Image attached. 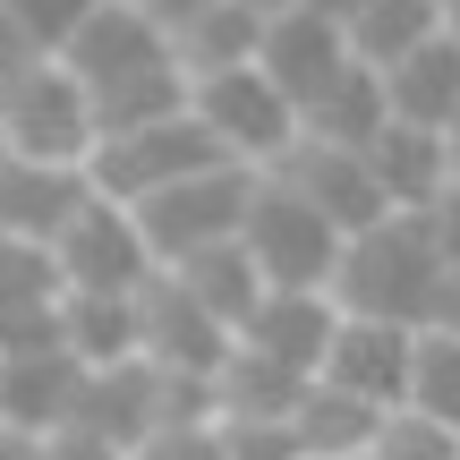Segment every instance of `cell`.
Returning a JSON list of instances; mask_svg holds the SVG:
<instances>
[{"mask_svg":"<svg viewBox=\"0 0 460 460\" xmlns=\"http://www.w3.org/2000/svg\"><path fill=\"white\" fill-rule=\"evenodd\" d=\"M444 281H452V264H444V247H435V222L427 214H384L376 230H358V239L341 247L332 298H341V315H376V324L427 332Z\"/></svg>","mask_w":460,"mask_h":460,"instance_id":"obj_1","label":"cell"},{"mask_svg":"<svg viewBox=\"0 0 460 460\" xmlns=\"http://www.w3.org/2000/svg\"><path fill=\"white\" fill-rule=\"evenodd\" d=\"M367 460H460V435L418 418V410H393L376 427V444H367Z\"/></svg>","mask_w":460,"mask_h":460,"instance_id":"obj_27","label":"cell"},{"mask_svg":"<svg viewBox=\"0 0 460 460\" xmlns=\"http://www.w3.org/2000/svg\"><path fill=\"white\" fill-rule=\"evenodd\" d=\"M444 34H452L444 0H367V9L349 17V51H358L376 77H393L401 60H418V51L444 43Z\"/></svg>","mask_w":460,"mask_h":460,"instance_id":"obj_18","label":"cell"},{"mask_svg":"<svg viewBox=\"0 0 460 460\" xmlns=\"http://www.w3.org/2000/svg\"><path fill=\"white\" fill-rule=\"evenodd\" d=\"M452 34H460V0H452Z\"/></svg>","mask_w":460,"mask_h":460,"instance_id":"obj_39","label":"cell"},{"mask_svg":"<svg viewBox=\"0 0 460 460\" xmlns=\"http://www.w3.org/2000/svg\"><path fill=\"white\" fill-rule=\"evenodd\" d=\"M298 401H307V376H290L281 358H264V349H230L222 376H214V418H281L290 427Z\"/></svg>","mask_w":460,"mask_h":460,"instance_id":"obj_22","label":"cell"},{"mask_svg":"<svg viewBox=\"0 0 460 460\" xmlns=\"http://www.w3.org/2000/svg\"><path fill=\"white\" fill-rule=\"evenodd\" d=\"M281 180L341 230V239H358V230H376L384 214H393L384 188H376V171H367V154H341V146H298L290 163H281Z\"/></svg>","mask_w":460,"mask_h":460,"instance_id":"obj_14","label":"cell"},{"mask_svg":"<svg viewBox=\"0 0 460 460\" xmlns=\"http://www.w3.org/2000/svg\"><path fill=\"white\" fill-rule=\"evenodd\" d=\"M384 418H393V410H376V401L341 393V384H307V401H298L290 435H298V452H307V460H367V444H376Z\"/></svg>","mask_w":460,"mask_h":460,"instance_id":"obj_21","label":"cell"},{"mask_svg":"<svg viewBox=\"0 0 460 460\" xmlns=\"http://www.w3.org/2000/svg\"><path fill=\"white\" fill-rule=\"evenodd\" d=\"M34 460H128V452H119L111 435H94V427H51Z\"/></svg>","mask_w":460,"mask_h":460,"instance_id":"obj_31","label":"cell"},{"mask_svg":"<svg viewBox=\"0 0 460 460\" xmlns=\"http://www.w3.org/2000/svg\"><path fill=\"white\" fill-rule=\"evenodd\" d=\"M60 332L85 367H128L137 358V298H102V290H68L60 298Z\"/></svg>","mask_w":460,"mask_h":460,"instance_id":"obj_24","label":"cell"},{"mask_svg":"<svg viewBox=\"0 0 460 460\" xmlns=\"http://www.w3.org/2000/svg\"><path fill=\"white\" fill-rule=\"evenodd\" d=\"M384 128H393V94H384V77H376L367 60H349L341 77H332L324 94L298 111V146H341V154H367Z\"/></svg>","mask_w":460,"mask_h":460,"instance_id":"obj_17","label":"cell"},{"mask_svg":"<svg viewBox=\"0 0 460 460\" xmlns=\"http://www.w3.org/2000/svg\"><path fill=\"white\" fill-rule=\"evenodd\" d=\"M85 376H94V367H85L77 349H17L9 376H0V418H17L26 435L68 427L77 401H85Z\"/></svg>","mask_w":460,"mask_h":460,"instance_id":"obj_16","label":"cell"},{"mask_svg":"<svg viewBox=\"0 0 460 460\" xmlns=\"http://www.w3.org/2000/svg\"><path fill=\"white\" fill-rule=\"evenodd\" d=\"M332 332H341V298H332V290H264V307L247 315L239 341L315 384V376H324V358H332Z\"/></svg>","mask_w":460,"mask_h":460,"instance_id":"obj_13","label":"cell"},{"mask_svg":"<svg viewBox=\"0 0 460 460\" xmlns=\"http://www.w3.org/2000/svg\"><path fill=\"white\" fill-rule=\"evenodd\" d=\"M197 119H205V137H214L239 171H281L298 154V102L281 94L264 68L197 77Z\"/></svg>","mask_w":460,"mask_h":460,"instance_id":"obj_5","label":"cell"},{"mask_svg":"<svg viewBox=\"0 0 460 460\" xmlns=\"http://www.w3.org/2000/svg\"><path fill=\"white\" fill-rule=\"evenodd\" d=\"M239 9H256L264 26H273V17H290V9H307V0H239Z\"/></svg>","mask_w":460,"mask_h":460,"instance_id":"obj_35","label":"cell"},{"mask_svg":"<svg viewBox=\"0 0 460 460\" xmlns=\"http://www.w3.org/2000/svg\"><path fill=\"white\" fill-rule=\"evenodd\" d=\"M137 460H230L222 452V418H180V427H163Z\"/></svg>","mask_w":460,"mask_h":460,"instance_id":"obj_30","label":"cell"},{"mask_svg":"<svg viewBox=\"0 0 460 460\" xmlns=\"http://www.w3.org/2000/svg\"><path fill=\"white\" fill-rule=\"evenodd\" d=\"M0 171H9V137H0Z\"/></svg>","mask_w":460,"mask_h":460,"instance_id":"obj_38","label":"cell"},{"mask_svg":"<svg viewBox=\"0 0 460 460\" xmlns=\"http://www.w3.org/2000/svg\"><path fill=\"white\" fill-rule=\"evenodd\" d=\"M222 452L230 460H307L281 418H222Z\"/></svg>","mask_w":460,"mask_h":460,"instance_id":"obj_29","label":"cell"},{"mask_svg":"<svg viewBox=\"0 0 460 460\" xmlns=\"http://www.w3.org/2000/svg\"><path fill=\"white\" fill-rule=\"evenodd\" d=\"M94 205V171H68V163H17L0 171V239L17 247H60V230Z\"/></svg>","mask_w":460,"mask_h":460,"instance_id":"obj_11","label":"cell"},{"mask_svg":"<svg viewBox=\"0 0 460 460\" xmlns=\"http://www.w3.org/2000/svg\"><path fill=\"white\" fill-rule=\"evenodd\" d=\"M222 163H230V154L205 137L197 102H188L180 119H154V128L102 137V146H94V188H102V197H119V205H146V197L197 180V171H222Z\"/></svg>","mask_w":460,"mask_h":460,"instance_id":"obj_6","label":"cell"},{"mask_svg":"<svg viewBox=\"0 0 460 460\" xmlns=\"http://www.w3.org/2000/svg\"><path fill=\"white\" fill-rule=\"evenodd\" d=\"M452 188H460V128H452Z\"/></svg>","mask_w":460,"mask_h":460,"instance_id":"obj_37","label":"cell"},{"mask_svg":"<svg viewBox=\"0 0 460 460\" xmlns=\"http://www.w3.org/2000/svg\"><path fill=\"white\" fill-rule=\"evenodd\" d=\"M0 137H9L17 163H68V171H94V146H102V119H94V94L68 60H34L26 77L0 94Z\"/></svg>","mask_w":460,"mask_h":460,"instance_id":"obj_2","label":"cell"},{"mask_svg":"<svg viewBox=\"0 0 460 460\" xmlns=\"http://www.w3.org/2000/svg\"><path fill=\"white\" fill-rule=\"evenodd\" d=\"M256 180H264V171L222 163V171H197V180H180V188H163V197H146V205H137V222H146V239H154V264L171 273V264L205 256V247H230V239L247 230Z\"/></svg>","mask_w":460,"mask_h":460,"instance_id":"obj_4","label":"cell"},{"mask_svg":"<svg viewBox=\"0 0 460 460\" xmlns=\"http://www.w3.org/2000/svg\"><path fill=\"white\" fill-rule=\"evenodd\" d=\"M34 452H43V435H26L17 418H0V460H34Z\"/></svg>","mask_w":460,"mask_h":460,"instance_id":"obj_34","label":"cell"},{"mask_svg":"<svg viewBox=\"0 0 460 460\" xmlns=\"http://www.w3.org/2000/svg\"><path fill=\"white\" fill-rule=\"evenodd\" d=\"M230 349H239V332H222L214 315L188 298L180 273H154L146 290H137V358H154L163 376H197V384H214Z\"/></svg>","mask_w":460,"mask_h":460,"instance_id":"obj_8","label":"cell"},{"mask_svg":"<svg viewBox=\"0 0 460 460\" xmlns=\"http://www.w3.org/2000/svg\"><path fill=\"white\" fill-rule=\"evenodd\" d=\"M60 60L85 77V94H102V85H128V77H146V68H171L180 51H171V26L154 9H137V0H102Z\"/></svg>","mask_w":460,"mask_h":460,"instance_id":"obj_9","label":"cell"},{"mask_svg":"<svg viewBox=\"0 0 460 460\" xmlns=\"http://www.w3.org/2000/svg\"><path fill=\"white\" fill-rule=\"evenodd\" d=\"M137 9H146V0H137Z\"/></svg>","mask_w":460,"mask_h":460,"instance_id":"obj_41","label":"cell"},{"mask_svg":"<svg viewBox=\"0 0 460 460\" xmlns=\"http://www.w3.org/2000/svg\"><path fill=\"white\" fill-rule=\"evenodd\" d=\"M384 94H393V119L452 137V128H460V34L427 43L418 60H401L393 77H384Z\"/></svg>","mask_w":460,"mask_h":460,"instance_id":"obj_20","label":"cell"},{"mask_svg":"<svg viewBox=\"0 0 460 460\" xmlns=\"http://www.w3.org/2000/svg\"><path fill=\"white\" fill-rule=\"evenodd\" d=\"M410 410L460 435V332H435V324L418 332V358H410Z\"/></svg>","mask_w":460,"mask_h":460,"instance_id":"obj_25","label":"cell"},{"mask_svg":"<svg viewBox=\"0 0 460 460\" xmlns=\"http://www.w3.org/2000/svg\"><path fill=\"white\" fill-rule=\"evenodd\" d=\"M34 60H51V51H43V43H34V34H26V26H17V17H9V9H0V94H9V85H17V77H26V68H34Z\"/></svg>","mask_w":460,"mask_h":460,"instance_id":"obj_32","label":"cell"},{"mask_svg":"<svg viewBox=\"0 0 460 460\" xmlns=\"http://www.w3.org/2000/svg\"><path fill=\"white\" fill-rule=\"evenodd\" d=\"M0 376H9V349H0Z\"/></svg>","mask_w":460,"mask_h":460,"instance_id":"obj_40","label":"cell"},{"mask_svg":"<svg viewBox=\"0 0 460 460\" xmlns=\"http://www.w3.org/2000/svg\"><path fill=\"white\" fill-rule=\"evenodd\" d=\"M60 298H68V281H60V264H51V247L0 239V324H17V315H34V307H60Z\"/></svg>","mask_w":460,"mask_h":460,"instance_id":"obj_26","label":"cell"},{"mask_svg":"<svg viewBox=\"0 0 460 460\" xmlns=\"http://www.w3.org/2000/svg\"><path fill=\"white\" fill-rule=\"evenodd\" d=\"M367 171H376V188H384V205H393V214H435V205H444V188H452V137L393 119V128L367 146Z\"/></svg>","mask_w":460,"mask_h":460,"instance_id":"obj_15","label":"cell"},{"mask_svg":"<svg viewBox=\"0 0 460 460\" xmlns=\"http://www.w3.org/2000/svg\"><path fill=\"white\" fill-rule=\"evenodd\" d=\"M171 273L188 281V298H197L222 332H247V315L264 307V273H256V256H247L239 239H230V247H205V256L171 264Z\"/></svg>","mask_w":460,"mask_h":460,"instance_id":"obj_23","label":"cell"},{"mask_svg":"<svg viewBox=\"0 0 460 460\" xmlns=\"http://www.w3.org/2000/svg\"><path fill=\"white\" fill-rule=\"evenodd\" d=\"M51 264H60V281H68V290H102V298H137L154 273H163V264H154L146 222H137V205L102 197V188H94V205H85V214L60 230Z\"/></svg>","mask_w":460,"mask_h":460,"instance_id":"obj_7","label":"cell"},{"mask_svg":"<svg viewBox=\"0 0 460 460\" xmlns=\"http://www.w3.org/2000/svg\"><path fill=\"white\" fill-rule=\"evenodd\" d=\"M0 9H9V17H17V26H26V34H34V43H43V51H51V60H60V51H68V43H77V26H85V17H94V9H102V0H0Z\"/></svg>","mask_w":460,"mask_h":460,"instance_id":"obj_28","label":"cell"},{"mask_svg":"<svg viewBox=\"0 0 460 460\" xmlns=\"http://www.w3.org/2000/svg\"><path fill=\"white\" fill-rule=\"evenodd\" d=\"M307 9H324V17H332V26H349V17H358V9H367V0H307Z\"/></svg>","mask_w":460,"mask_h":460,"instance_id":"obj_36","label":"cell"},{"mask_svg":"<svg viewBox=\"0 0 460 460\" xmlns=\"http://www.w3.org/2000/svg\"><path fill=\"white\" fill-rule=\"evenodd\" d=\"M239 247L256 256L264 290H332V273H341V247H349V239L315 214V205L298 197L281 171H264V180H256V205H247Z\"/></svg>","mask_w":460,"mask_h":460,"instance_id":"obj_3","label":"cell"},{"mask_svg":"<svg viewBox=\"0 0 460 460\" xmlns=\"http://www.w3.org/2000/svg\"><path fill=\"white\" fill-rule=\"evenodd\" d=\"M444 9H452V0H444Z\"/></svg>","mask_w":460,"mask_h":460,"instance_id":"obj_42","label":"cell"},{"mask_svg":"<svg viewBox=\"0 0 460 460\" xmlns=\"http://www.w3.org/2000/svg\"><path fill=\"white\" fill-rule=\"evenodd\" d=\"M410 358H418V332H410V324L341 315L332 358H324V376H315V384H341V393L376 401V410H410Z\"/></svg>","mask_w":460,"mask_h":460,"instance_id":"obj_10","label":"cell"},{"mask_svg":"<svg viewBox=\"0 0 460 460\" xmlns=\"http://www.w3.org/2000/svg\"><path fill=\"white\" fill-rule=\"evenodd\" d=\"M171 51H180L188 85H197V77H230V68H256L264 17L239 9V0H214V9H197L188 26H171Z\"/></svg>","mask_w":460,"mask_h":460,"instance_id":"obj_19","label":"cell"},{"mask_svg":"<svg viewBox=\"0 0 460 460\" xmlns=\"http://www.w3.org/2000/svg\"><path fill=\"white\" fill-rule=\"evenodd\" d=\"M349 60H358V51H349V26H332L324 9H290V17H273V26H264V51H256V68L298 102V111H307V102L324 94V85L341 77Z\"/></svg>","mask_w":460,"mask_h":460,"instance_id":"obj_12","label":"cell"},{"mask_svg":"<svg viewBox=\"0 0 460 460\" xmlns=\"http://www.w3.org/2000/svg\"><path fill=\"white\" fill-rule=\"evenodd\" d=\"M435 247H444V264H452V273H460V188H444V205H435Z\"/></svg>","mask_w":460,"mask_h":460,"instance_id":"obj_33","label":"cell"}]
</instances>
